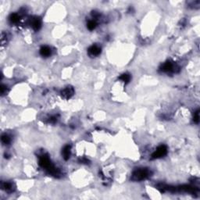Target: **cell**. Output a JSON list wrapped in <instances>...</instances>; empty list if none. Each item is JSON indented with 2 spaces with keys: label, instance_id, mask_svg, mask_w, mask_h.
Returning <instances> with one entry per match:
<instances>
[{
  "label": "cell",
  "instance_id": "cell-1",
  "mask_svg": "<svg viewBox=\"0 0 200 200\" xmlns=\"http://www.w3.org/2000/svg\"><path fill=\"white\" fill-rule=\"evenodd\" d=\"M150 175V171L148 169H138L135 170L132 173V180L133 181H142L147 178Z\"/></svg>",
  "mask_w": 200,
  "mask_h": 200
},
{
  "label": "cell",
  "instance_id": "cell-2",
  "mask_svg": "<svg viewBox=\"0 0 200 200\" xmlns=\"http://www.w3.org/2000/svg\"><path fill=\"white\" fill-rule=\"evenodd\" d=\"M39 164L42 168L46 169V170H49L50 168L53 167V164L52 163L51 160L49 159V157L47 155H43L40 157L39 160Z\"/></svg>",
  "mask_w": 200,
  "mask_h": 200
},
{
  "label": "cell",
  "instance_id": "cell-3",
  "mask_svg": "<svg viewBox=\"0 0 200 200\" xmlns=\"http://www.w3.org/2000/svg\"><path fill=\"white\" fill-rule=\"evenodd\" d=\"M167 152V149L165 146H160L158 147V149L152 153V159H158V158H161V157L164 156Z\"/></svg>",
  "mask_w": 200,
  "mask_h": 200
},
{
  "label": "cell",
  "instance_id": "cell-4",
  "mask_svg": "<svg viewBox=\"0 0 200 200\" xmlns=\"http://www.w3.org/2000/svg\"><path fill=\"white\" fill-rule=\"evenodd\" d=\"M73 94H74V90H73V88L72 87L69 86L65 88H63V89L61 91V92H60V95H61L62 98L66 99H70L71 96H73Z\"/></svg>",
  "mask_w": 200,
  "mask_h": 200
},
{
  "label": "cell",
  "instance_id": "cell-5",
  "mask_svg": "<svg viewBox=\"0 0 200 200\" xmlns=\"http://www.w3.org/2000/svg\"><path fill=\"white\" fill-rule=\"evenodd\" d=\"M88 53L92 56H97L101 53V48L96 45L92 46L88 49Z\"/></svg>",
  "mask_w": 200,
  "mask_h": 200
},
{
  "label": "cell",
  "instance_id": "cell-6",
  "mask_svg": "<svg viewBox=\"0 0 200 200\" xmlns=\"http://www.w3.org/2000/svg\"><path fill=\"white\" fill-rule=\"evenodd\" d=\"M161 70L163 72H167V73H169V72H171V71H175V66L172 63L167 62L162 66Z\"/></svg>",
  "mask_w": 200,
  "mask_h": 200
},
{
  "label": "cell",
  "instance_id": "cell-7",
  "mask_svg": "<svg viewBox=\"0 0 200 200\" xmlns=\"http://www.w3.org/2000/svg\"><path fill=\"white\" fill-rule=\"evenodd\" d=\"M52 50L49 46H42L40 49V54L44 57H49L51 56Z\"/></svg>",
  "mask_w": 200,
  "mask_h": 200
},
{
  "label": "cell",
  "instance_id": "cell-8",
  "mask_svg": "<svg viewBox=\"0 0 200 200\" xmlns=\"http://www.w3.org/2000/svg\"><path fill=\"white\" fill-rule=\"evenodd\" d=\"M31 26H32L33 29L35 31H38L41 27V20L38 17H36L35 19L31 20Z\"/></svg>",
  "mask_w": 200,
  "mask_h": 200
},
{
  "label": "cell",
  "instance_id": "cell-9",
  "mask_svg": "<svg viewBox=\"0 0 200 200\" xmlns=\"http://www.w3.org/2000/svg\"><path fill=\"white\" fill-rule=\"evenodd\" d=\"M70 149H71V147H70V146H64V148L63 149L62 154H63V158H64V160H69V158H70V151H71Z\"/></svg>",
  "mask_w": 200,
  "mask_h": 200
},
{
  "label": "cell",
  "instance_id": "cell-10",
  "mask_svg": "<svg viewBox=\"0 0 200 200\" xmlns=\"http://www.w3.org/2000/svg\"><path fill=\"white\" fill-rule=\"evenodd\" d=\"M13 184L10 182H5L2 184V188L4 189L5 192H13Z\"/></svg>",
  "mask_w": 200,
  "mask_h": 200
},
{
  "label": "cell",
  "instance_id": "cell-11",
  "mask_svg": "<svg viewBox=\"0 0 200 200\" xmlns=\"http://www.w3.org/2000/svg\"><path fill=\"white\" fill-rule=\"evenodd\" d=\"M120 79L122 81H124L125 84H127V83H129L131 81V76L130 74H128V73H124V74H122V75L120 77Z\"/></svg>",
  "mask_w": 200,
  "mask_h": 200
},
{
  "label": "cell",
  "instance_id": "cell-12",
  "mask_svg": "<svg viewBox=\"0 0 200 200\" xmlns=\"http://www.w3.org/2000/svg\"><path fill=\"white\" fill-rule=\"evenodd\" d=\"M20 20V16L16 14H11V16H10V21L13 24H16Z\"/></svg>",
  "mask_w": 200,
  "mask_h": 200
},
{
  "label": "cell",
  "instance_id": "cell-13",
  "mask_svg": "<svg viewBox=\"0 0 200 200\" xmlns=\"http://www.w3.org/2000/svg\"><path fill=\"white\" fill-rule=\"evenodd\" d=\"M1 140H2V142H3V144H5V145H9V144L10 143L11 138L8 135L5 134V135H2Z\"/></svg>",
  "mask_w": 200,
  "mask_h": 200
},
{
  "label": "cell",
  "instance_id": "cell-14",
  "mask_svg": "<svg viewBox=\"0 0 200 200\" xmlns=\"http://www.w3.org/2000/svg\"><path fill=\"white\" fill-rule=\"evenodd\" d=\"M96 25H97L96 22L94 21V20H90V21L88 23V28L90 31L94 30L95 27H96Z\"/></svg>",
  "mask_w": 200,
  "mask_h": 200
},
{
  "label": "cell",
  "instance_id": "cell-15",
  "mask_svg": "<svg viewBox=\"0 0 200 200\" xmlns=\"http://www.w3.org/2000/svg\"><path fill=\"white\" fill-rule=\"evenodd\" d=\"M194 121L195 123H199V111H197L195 114V116H194Z\"/></svg>",
  "mask_w": 200,
  "mask_h": 200
},
{
  "label": "cell",
  "instance_id": "cell-16",
  "mask_svg": "<svg viewBox=\"0 0 200 200\" xmlns=\"http://www.w3.org/2000/svg\"><path fill=\"white\" fill-rule=\"evenodd\" d=\"M1 93H2V95H4L5 93H6V86L3 85V84L1 86Z\"/></svg>",
  "mask_w": 200,
  "mask_h": 200
}]
</instances>
